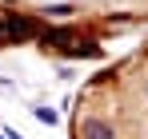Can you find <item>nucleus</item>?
<instances>
[{"label": "nucleus", "mask_w": 148, "mask_h": 139, "mask_svg": "<svg viewBox=\"0 0 148 139\" xmlns=\"http://www.w3.org/2000/svg\"><path fill=\"white\" fill-rule=\"evenodd\" d=\"M48 44H56V48H68V52H84V56H96V44L80 40V36H72V32H48Z\"/></svg>", "instance_id": "nucleus-1"}, {"label": "nucleus", "mask_w": 148, "mask_h": 139, "mask_svg": "<svg viewBox=\"0 0 148 139\" xmlns=\"http://www.w3.org/2000/svg\"><path fill=\"white\" fill-rule=\"evenodd\" d=\"M84 139H116V135H112V127H108V123L88 119V123H84Z\"/></svg>", "instance_id": "nucleus-2"}, {"label": "nucleus", "mask_w": 148, "mask_h": 139, "mask_svg": "<svg viewBox=\"0 0 148 139\" xmlns=\"http://www.w3.org/2000/svg\"><path fill=\"white\" fill-rule=\"evenodd\" d=\"M36 119H44V123H56V111H48V107H36Z\"/></svg>", "instance_id": "nucleus-3"}]
</instances>
